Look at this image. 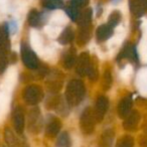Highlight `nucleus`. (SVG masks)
<instances>
[{"instance_id":"f257e3e1","label":"nucleus","mask_w":147,"mask_h":147,"mask_svg":"<svg viewBox=\"0 0 147 147\" xmlns=\"http://www.w3.org/2000/svg\"><path fill=\"white\" fill-rule=\"evenodd\" d=\"M17 80H18V69L15 65H11L6 69L3 76L2 82L0 85V90L7 94H10L16 86Z\"/></svg>"},{"instance_id":"f03ea898","label":"nucleus","mask_w":147,"mask_h":147,"mask_svg":"<svg viewBox=\"0 0 147 147\" xmlns=\"http://www.w3.org/2000/svg\"><path fill=\"white\" fill-rule=\"evenodd\" d=\"M127 30L122 24H119L118 26L115 28V33L112 37L108 40L107 45H108L110 51H114L115 49H118L122 42L124 41V38L126 37Z\"/></svg>"},{"instance_id":"7ed1b4c3","label":"nucleus","mask_w":147,"mask_h":147,"mask_svg":"<svg viewBox=\"0 0 147 147\" xmlns=\"http://www.w3.org/2000/svg\"><path fill=\"white\" fill-rule=\"evenodd\" d=\"M135 86L139 94L147 97V67H142L138 71L135 81Z\"/></svg>"},{"instance_id":"20e7f679","label":"nucleus","mask_w":147,"mask_h":147,"mask_svg":"<svg viewBox=\"0 0 147 147\" xmlns=\"http://www.w3.org/2000/svg\"><path fill=\"white\" fill-rule=\"evenodd\" d=\"M29 41H30V47L33 51L36 53L37 55H39L41 53V51H43L45 47H43V41L42 37H41L40 33L37 29H30L29 32Z\"/></svg>"},{"instance_id":"39448f33","label":"nucleus","mask_w":147,"mask_h":147,"mask_svg":"<svg viewBox=\"0 0 147 147\" xmlns=\"http://www.w3.org/2000/svg\"><path fill=\"white\" fill-rule=\"evenodd\" d=\"M69 20V17H67V15L65 14V11L61 10V9H57V10H55L51 14L49 24L57 25V26L63 27L65 25L67 24Z\"/></svg>"},{"instance_id":"423d86ee","label":"nucleus","mask_w":147,"mask_h":147,"mask_svg":"<svg viewBox=\"0 0 147 147\" xmlns=\"http://www.w3.org/2000/svg\"><path fill=\"white\" fill-rule=\"evenodd\" d=\"M63 27L57 26V25H53V24H47V26H45V32L49 38L55 39L57 38L59 34L63 31Z\"/></svg>"},{"instance_id":"0eeeda50","label":"nucleus","mask_w":147,"mask_h":147,"mask_svg":"<svg viewBox=\"0 0 147 147\" xmlns=\"http://www.w3.org/2000/svg\"><path fill=\"white\" fill-rule=\"evenodd\" d=\"M132 75H133V67L128 63V65H126L122 69H121L119 76H120V79L123 83L128 84L131 77H132Z\"/></svg>"},{"instance_id":"6e6552de","label":"nucleus","mask_w":147,"mask_h":147,"mask_svg":"<svg viewBox=\"0 0 147 147\" xmlns=\"http://www.w3.org/2000/svg\"><path fill=\"white\" fill-rule=\"evenodd\" d=\"M137 51H138L139 59H141V61L147 63V45H143L142 42L139 41L138 45H137Z\"/></svg>"},{"instance_id":"1a4fd4ad","label":"nucleus","mask_w":147,"mask_h":147,"mask_svg":"<svg viewBox=\"0 0 147 147\" xmlns=\"http://www.w3.org/2000/svg\"><path fill=\"white\" fill-rule=\"evenodd\" d=\"M113 143V136L109 133H105L103 137L101 138V141L99 143V147H112Z\"/></svg>"},{"instance_id":"9d476101","label":"nucleus","mask_w":147,"mask_h":147,"mask_svg":"<svg viewBox=\"0 0 147 147\" xmlns=\"http://www.w3.org/2000/svg\"><path fill=\"white\" fill-rule=\"evenodd\" d=\"M57 147H71V139L67 133H65L59 137Z\"/></svg>"},{"instance_id":"9b49d317","label":"nucleus","mask_w":147,"mask_h":147,"mask_svg":"<svg viewBox=\"0 0 147 147\" xmlns=\"http://www.w3.org/2000/svg\"><path fill=\"white\" fill-rule=\"evenodd\" d=\"M141 29H142V37L140 39V42L147 45V18H144L141 23Z\"/></svg>"},{"instance_id":"f8f14e48","label":"nucleus","mask_w":147,"mask_h":147,"mask_svg":"<svg viewBox=\"0 0 147 147\" xmlns=\"http://www.w3.org/2000/svg\"><path fill=\"white\" fill-rule=\"evenodd\" d=\"M133 139L129 136H126V137H123L120 141L118 142L117 144V147H133Z\"/></svg>"},{"instance_id":"ddd939ff","label":"nucleus","mask_w":147,"mask_h":147,"mask_svg":"<svg viewBox=\"0 0 147 147\" xmlns=\"http://www.w3.org/2000/svg\"><path fill=\"white\" fill-rule=\"evenodd\" d=\"M8 9V0H0V13H5Z\"/></svg>"}]
</instances>
